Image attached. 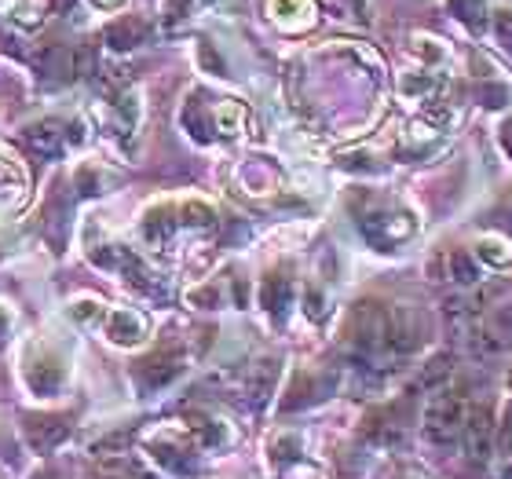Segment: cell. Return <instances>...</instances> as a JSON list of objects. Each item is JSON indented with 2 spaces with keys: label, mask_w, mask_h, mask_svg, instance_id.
Returning <instances> with one entry per match:
<instances>
[{
  "label": "cell",
  "mask_w": 512,
  "mask_h": 479,
  "mask_svg": "<svg viewBox=\"0 0 512 479\" xmlns=\"http://www.w3.org/2000/svg\"><path fill=\"white\" fill-rule=\"evenodd\" d=\"M461 425H465V403H461V395L458 392L432 395V403L425 406V436L436 447H450L461 436Z\"/></svg>",
  "instance_id": "cell-1"
},
{
  "label": "cell",
  "mask_w": 512,
  "mask_h": 479,
  "mask_svg": "<svg viewBox=\"0 0 512 479\" xmlns=\"http://www.w3.org/2000/svg\"><path fill=\"white\" fill-rule=\"evenodd\" d=\"M22 377H26L33 395H55L59 388H63L66 370H63V362L55 359L48 348H33V352L22 359Z\"/></svg>",
  "instance_id": "cell-2"
},
{
  "label": "cell",
  "mask_w": 512,
  "mask_h": 479,
  "mask_svg": "<svg viewBox=\"0 0 512 479\" xmlns=\"http://www.w3.org/2000/svg\"><path fill=\"white\" fill-rule=\"evenodd\" d=\"M147 447H150V454L165 465V469L180 472V476H191V472L198 469L194 447L180 436V432H172V436L169 432H154V436H147Z\"/></svg>",
  "instance_id": "cell-3"
},
{
  "label": "cell",
  "mask_w": 512,
  "mask_h": 479,
  "mask_svg": "<svg viewBox=\"0 0 512 479\" xmlns=\"http://www.w3.org/2000/svg\"><path fill=\"white\" fill-rule=\"evenodd\" d=\"M461 436H465V450L476 465L491 458V439H494V417L491 406H469L465 410V425H461Z\"/></svg>",
  "instance_id": "cell-4"
},
{
  "label": "cell",
  "mask_w": 512,
  "mask_h": 479,
  "mask_svg": "<svg viewBox=\"0 0 512 479\" xmlns=\"http://www.w3.org/2000/svg\"><path fill=\"white\" fill-rule=\"evenodd\" d=\"M183 370V359L172 352H154L147 355V359L139 362L136 370V384L143 388V392H154V388H165L169 381H176Z\"/></svg>",
  "instance_id": "cell-5"
},
{
  "label": "cell",
  "mask_w": 512,
  "mask_h": 479,
  "mask_svg": "<svg viewBox=\"0 0 512 479\" xmlns=\"http://www.w3.org/2000/svg\"><path fill=\"white\" fill-rule=\"evenodd\" d=\"M363 231L370 242L395 245V242H403V238H410V231H414V216L410 213H374L363 220Z\"/></svg>",
  "instance_id": "cell-6"
},
{
  "label": "cell",
  "mask_w": 512,
  "mask_h": 479,
  "mask_svg": "<svg viewBox=\"0 0 512 479\" xmlns=\"http://www.w3.org/2000/svg\"><path fill=\"white\" fill-rule=\"evenodd\" d=\"M66 436H70V425H66L63 417H30L26 421V439H30V447L37 454L55 450Z\"/></svg>",
  "instance_id": "cell-7"
},
{
  "label": "cell",
  "mask_w": 512,
  "mask_h": 479,
  "mask_svg": "<svg viewBox=\"0 0 512 479\" xmlns=\"http://www.w3.org/2000/svg\"><path fill=\"white\" fill-rule=\"evenodd\" d=\"M22 139H26V147L37 158H55L63 150V125L59 121H37V125H30L22 132Z\"/></svg>",
  "instance_id": "cell-8"
},
{
  "label": "cell",
  "mask_w": 512,
  "mask_h": 479,
  "mask_svg": "<svg viewBox=\"0 0 512 479\" xmlns=\"http://www.w3.org/2000/svg\"><path fill=\"white\" fill-rule=\"evenodd\" d=\"M107 330H110V341H118L121 348H132V344H139L147 337V319L136 315V311L118 308L107 319Z\"/></svg>",
  "instance_id": "cell-9"
},
{
  "label": "cell",
  "mask_w": 512,
  "mask_h": 479,
  "mask_svg": "<svg viewBox=\"0 0 512 479\" xmlns=\"http://www.w3.org/2000/svg\"><path fill=\"white\" fill-rule=\"evenodd\" d=\"M37 70H41L48 81H70L77 74V52L66 48V44H52L44 48V55L37 59Z\"/></svg>",
  "instance_id": "cell-10"
},
{
  "label": "cell",
  "mask_w": 512,
  "mask_h": 479,
  "mask_svg": "<svg viewBox=\"0 0 512 479\" xmlns=\"http://www.w3.org/2000/svg\"><path fill=\"white\" fill-rule=\"evenodd\" d=\"M289 300H293V282H289L286 275H267L264 278V286H260V304H264L275 319H282L286 315V308H289Z\"/></svg>",
  "instance_id": "cell-11"
},
{
  "label": "cell",
  "mask_w": 512,
  "mask_h": 479,
  "mask_svg": "<svg viewBox=\"0 0 512 479\" xmlns=\"http://www.w3.org/2000/svg\"><path fill=\"white\" fill-rule=\"evenodd\" d=\"M143 37H147V22L139 19V15H125V19H118L107 30L110 48H121V52H125V48H136Z\"/></svg>",
  "instance_id": "cell-12"
},
{
  "label": "cell",
  "mask_w": 512,
  "mask_h": 479,
  "mask_svg": "<svg viewBox=\"0 0 512 479\" xmlns=\"http://www.w3.org/2000/svg\"><path fill=\"white\" fill-rule=\"evenodd\" d=\"M191 432L198 436V443H202L205 450H220L231 443V428H227L224 421H216V417H194Z\"/></svg>",
  "instance_id": "cell-13"
},
{
  "label": "cell",
  "mask_w": 512,
  "mask_h": 479,
  "mask_svg": "<svg viewBox=\"0 0 512 479\" xmlns=\"http://www.w3.org/2000/svg\"><path fill=\"white\" fill-rule=\"evenodd\" d=\"M300 436L297 432H278L271 443H267V458L275 461V465H286V461H297L300 458Z\"/></svg>",
  "instance_id": "cell-14"
},
{
  "label": "cell",
  "mask_w": 512,
  "mask_h": 479,
  "mask_svg": "<svg viewBox=\"0 0 512 479\" xmlns=\"http://www.w3.org/2000/svg\"><path fill=\"white\" fill-rule=\"evenodd\" d=\"M476 256H480V260H487V264H494V267H502V264H509V260H512V249H509V242H505L502 235H483L480 245H476Z\"/></svg>",
  "instance_id": "cell-15"
},
{
  "label": "cell",
  "mask_w": 512,
  "mask_h": 479,
  "mask_svg": "<svg viewBox=\"0 0 512 479\" xmlns=\"http://www.w3.org/2000/svg\"><path fill=\"white\" fill-rule=\"evenodd\" d=\"M311 399H319V381H315L311 373H297V381H293V388H289L286 410H297V406L311 403Z\"/></svg>",
  "instance_id": "cell-16"
},
{
  "label": "cell",
  "mask_w": 512,
  "mask_h": 479,
  "mask_svg": "<svg viewBox=\"0 0 512 479\" xmlns=\"http://www.w3.org/2000/svg\"><path fill=\"white\" fill-rule=\"evenodd\" d=\"M450 275L458 278V282H476L480 278V267H476V256H469V253H454L450 256Z\"/></svg>",
  "instance_id": "cell-17"
},
{
  "label": "cell",
  "mask_w": 512,
  "mask_h": 479,
  "mask_svg": "<svg viewBox=\"0 0 512 479\" xmlns=\"http://www.w3.org/2000/svg\"><path fill=\"white\" fill-rule=\"evenodd\" d=\"M213 118H216V128H220L224 136H235L238 128H242V107H238V103H224Z\"/></svg>",
  "instance_id": "cell-18"
},
{
  "label": "cell",
  "mask_w": 512,
  "mask_h": 479,
  "mask_svg": "<svg viewBox=\"0 0 512 479\" xmlns=\"http://www.w3.org/2000/svg\"><path fill=\"white\" fill-rule=\"evenodd\" d=\"M450 8H454V15H461V19L469 22V26H476V30L483 26V0H450Z\"/></svg>",
  "instance_id": "cell-19"
},
{
  "label": "cell",
  "mask_w": 512,
  "mask_h": 479,
  "mask_svg": "<svg viewBox=\"0 0 512 479\" xmlns=\"http://www.w3.org/2000/svg\"><path fill=\"white\" fill-rule=\"evenodd\" d=\"M183 216H187V224H194V227H209V224H213V205L187 202V205H183Z\"/></svg>",
  "instance_id": "cell-20"
},
{
  "label": "cell",
  "mask_w": 512,
  "mask_h": 479,
  "mask_svg": "<svg viewBox=\"0 0 512 479\" xmlns=\"http://www.w3.org/2000/svg\"><path fill=\"white\" fill-rule=\"evenodd\" d=\"M70 315H74V322H96L99 319V300L96 297H88V300H77L74 308H70Z\"/></svg>",
  "instance_id": "cell-21"
},
{
  "label": "cell",
  "mask_w": 512,
  "mask_h": 479,
  "mask_svg": "<svg viewBox=\"0 0 512 479\" xmlns=\"http://www.w3.org/2000/svg\"><path fill=\"white\" fill-rule=\"evenodd\" d=\"M498 33H502V41L512 48V11H502V15H498Z\"/></svg>",
  "instance_id": "cell-22"
},
{
  "label": "cell",
  "mask_w": 512,
  "mask_h": 479,
  "mask_svg": "<svg viewBox=\"0 0 512 479\" xmlns=\"http://www.w3.org/2000/svg\"><path fill=\"white\" fill-rule=\"evenodd\" d=\"M8 333H11V315H8V308L0 304V344L8 341Z\"/></svg>",
  "instance_id": "cell-23"
},
{
  "label": "cell",
  "mask_w": 512,
  "mask_h": 479,
  "mask_svg": "<svg viewBox=\"0 0 512 479\" xmlns=\"http://www.w3.org/2000/svg\"><path fill=\"white\" fill-rule=\"evenodd\" d=\"M502 143H505V150H509V154H512V121L502 128Z\"/></svg>",
  "instance_id": "cell-24"
},
{
  "label": "cell",
  "mask_w": 512,
  "mask_h": 479,
  "mask_svg": "<svg viewBox=\"0 0 512 479\" xmlns=\"http://www.w3.org/2000/svg\"><path fill=\"white\" fill-rule=\"evenodd\" d=\"M505 479H512V458H505Z\"/></svg>",
  "instance_id": "cell-25"
},
{
  "label": "cell",
  "mask_w": 512,
  "mask_h": 479,
  "mask_svg": "<svg viewBox=\"0 0 512 479\" xmlns=\"http://www.w3.org/2000/svg\"><path fill=\"white\" fill-rule=\"evenodd\" d=\"M509 388H512V377H509Z\"/></svg>",
  "instance_id": "cell-26"
}]
</instances>
